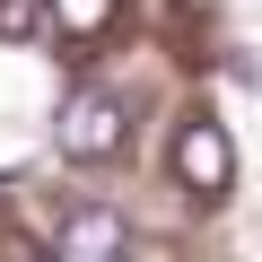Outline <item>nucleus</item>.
Instances as JSON below:
<instances>
[{
  "mask_svg": "<svg viewBox=\"0 0 262 262\" xmlns=\"http://www.w3.org/2000/svg\"><path fill=\"white\" fill-rule=\"evenodd\" d=\"M53 253L61 262H105V253H131V219L105 210V201H70L53 219Z\"/></svg>",
  "mask_w": 262,
  "mask_h": 262,
  "instance_id": "7ed1b4c3",
  "label": "nucleus"
},
{
  "mask_svg": "<svg viewBox=\"0 0 262 262\" xmlns=\"http://www.w3.org/2000/svg\"><path fill=\"white\" fill-rule=\"evenodd\" d=\"M44 9H53V27H61L70 44H96V35L114 27V9H122V0H44Z\"/></svg>",
  "mask_w": 262,
  "mask_h": 262,
  "instance_id": "20e7f679",
  "label": "nucleus"
},
{
  "mask_svg": "<svg viewBox=\"0 0 262 262\" xmlns=\"http://www.w3.org/2000/svg\"><path fill=\"white\" fill-rule=\"evenodd\" d=\"M122 149H131V105L105 96V88H79V96L61 105V158L105 166V158H122Z\"/></svg>",
  "mask_w": 262,
  "mask_h": 262,
  "instance_id": "f257e3e1",
  "label": "nucleus"
},
{
  "mask_svg": "<svg viewBox=\"0 0 262 262\" xmlns=\"http://www.w3.org/2000/svg\"><path fill=\"white\" fill-rule=\"evenodd\" d=\"M175 184H184L192 201H219V192L236 184V140H227L210 114H192V122L175 131Z\"/></svg>",
  "mask_w": 262,
  "mask_h": 262,
  "instance_id": "f03ea898",
  "label": "nucleus"
},
{
  "mask_svg": "<svg viewBox=\"0 0 262 262\" xmlns=\"http://www.w3.org/2000/svg\"><path fill=\"white\" fill-rule=\"evenodd\" d=\"M35 27H44V0H0V35H9V44L35 35Z\"/></svg>",
  "mask_w": 262,
  "mask_h": 262,
  "instance_id": "39448f33",
  "label": "nucleus"
}]
</instances>
